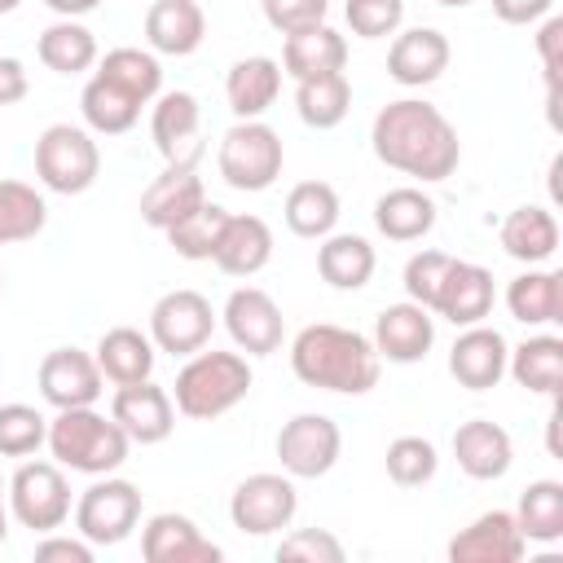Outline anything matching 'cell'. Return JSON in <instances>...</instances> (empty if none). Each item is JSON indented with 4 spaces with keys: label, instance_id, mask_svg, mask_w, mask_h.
I'll use <instances>...</instances> for the list:
<instances>
[{
    "label": "cell",
    "instance_id": "37",
    "mask_svg": "<svg viewBox=\"0 0 563 563\" xmlns=\"http://www.w3.org/2000/svg\"><path fill=\"white\" fill-rule=\"evenodd\" d=\"M79 110H84L88 132H101V136H123V132H132L136 119H141V101L128 97L123 88H114V84L101 79V75H92V79L84 84Z\"/></svg>",
    "mask_w": 563,
    "mask_h": 563
},
{
    "label": "cell",
    "instance_id": "51",
    "mask_svg": "<svg viewBox=\"0 0 563 563\" xmlns=\"http://www.w3.org/2000/svg\"><path fill=\"white\" fill-rule=\"evenodd\" d=\"M57 18H84V13H92L101 0H44Z\"/></svg>",
    "mask_w": 563,
    "mask_h": 563
},
{
    "label": "cell",
    "instance_id": "50",
    "mask_svg": "<svg viewBox=\"0 0 563 563\" xmlns=\"http://www.w3.org/2000/svg\"><path fill=\"white\" fill-rule=\"evenodd\" d=\"M31 79H26V66L18 57H0V110L4 106H18L26 97Z\"/></svg>",
    "mask_w": 563,
    "mask_h": 563
},
{
    "label": "cell",
    "instance_id": "9",
    "mask_svg": "<svg viewBox=\"0 0 563 563\" xmlns=\"http://www.w3.org/2000/svg\"><path fill=\"white\" fill-rule=\"evenodd\" d=\"M273 449L290 479H321L334 471V462L343 453V431L325 413H295L290 422H282Z\"/></svg>",
    "mask_w": 563,
    "mask_h": 563
},
{
    "label": "cell",
    "instance_id": "33",
    "mask_svg": "<svg viewBox=\"0 0 563 563\" xmlns=\"http://www.w3.org/2000/svg\"><path fill=\"white\" fill-rule=\"evenodd\" d=\"M295 110L317 132L339 128L347 119V110H352V84H347V75L343 70H325V75L295 79Z\"/></svg>",
    "mask_w": 563,
    "mask_h": 563
},
{
    "label": "cell",
    "instance_id": "38",
    "mask_svg": "<svg viewBox=\"0 0 563 563\" xmlns=\"http://www.w3.org/2000/svg\"><path fill=\"white\" fill-rule=\"evenodd\" d=\"M92 75H101V79H110L114 88H123L128 97H136L141 106H150L158 92H163V66H158V57L154 53H145V48H110L106 57H97V70Z\"/></svg>",
    "mask_w": 563,
    "mask_h": 563
},
{
    "label": "cell",
    "instance_id": "1",
    "mask_svg": "<svg viewBox=\"0 0 563 563\" xmlns=\"http://www.w3.org/2000/svg\"><path fill=\"white\" fill-rule=\"evenodd\" d=\"M369 145H374V158L391 172H405L422 185H435V180H449L462 163V141H457V128L444 119L440 106L431 101H418V97H400V101H387L378 114H374V128H369Z\"/></svg>",
    "mask_w": 563,
    "mask_h": 563
},
{
    "label": "cell",
    "instance_id": "52",
    "mask_svg": "<svg viewBox=\"0 0 563 563\" xmlns=\"http://www.w3.org/2000/svg\"><path fill=\"white\" fill-rule=\"evenodd\" d=\"M9 537V493H4V479H0V545Z\"/></svg>",
    "mask_w": 563,
    "mask_h": 563
},
{
    "label": "cell",
    "instance_id": "36",
    "mask_svg": "<svg viewBox=\"0 0 563 563\" xmlns=\"http://www.w3.org/2000/svg\"><path fill=\"white\" fill-rule=\"evenodd\" d=\"M282 220H286V229H290L295 238L321 242V238L334 233V224H339V194H334V185H325V180H299V185L286 194Z\"/></svg>",
    "mask_w": 563,
    "mask_h": 563
},
{
    "label": "cell",
    "instance_id": "23",
    "mask_svg": "<svg viewBox=\"0 0 563 563\" xmlns=\"http://www.w3.org/2000/svg\"><path fill=\"white\" fill-rule=\"evenodd\" d=\"M453 457H457V471L471 475V479H501L515 462V444H510V431L497 427L493 418H471L453 431Z\"/></svg>",
    "mask_w": 563,
    "mask_h": 563
},
{
    "label": "cell",
    "instance_id": "45",
    "mask_svg": "<svg viewBox=\"0 0 563 563\" xmlns=\"http://www.w3.org/2000/svg\"><path fill=\"white\" fill-rule=\"evenodd\" d=\"M277 559H286V563H343L347 550L330 528H295L290 537H282Z\"/></svg>",
    "mask_w": 563,
    "mask_h": 563
},
{
    "label": "cell",
    "instance_id": "41",
    "mask_svg": "<svg viewBox=\"0 0 563 563\" xmlns=\"http://www.w3.org/2000/svg\"><path fill=\"white\" fill-rule=\"evenodd\" d=\"M224 220H229V211L207 198L198 211H189L185 220H176V224L167 229V246H172L180 260H211V255H216V242H220V233H224Z\"/></svg>",
    "mask_w": 563,
    "mask_h": 563
},
{
    "label": "cell",
    "instance_id": "14",
    "mask_svg": "<svg viewBox=\"0 0 563 563\" xmlns=\"http://www.w3.org/2000/svg\"><path fill=\"white\" fill-rule=\"evenodd\" d=\"M35 383H40V396L53 409H84V405H97L101 391H106V378L97 369V356L84 352V347H53L40 361Z\"/></svg>",
    "mask_w": 563,
    "mask_h": 563
},
{
    "label": "cell",
    "instance_id": "39",
    "mask_svg": "<svg viewBox=\"0 0 563 563\" xmlns=\"http://www.w3.org/2000/svg\"><path fill=\"white\" fill-rule=\"evenodd\" d=\"M515 523H519L523 541H537V545L563 541V484L559 479H532L519 493Z\"/></svg>",
    "mask_w": 563,
    "mask_h": 563
},
{
    "label": "cell",
    "instance_id": "16",
    "mask_svg": "<svg viewBox=\"0 0 563 563\" xmlns=\"http://www.w3.org/2000/svg\"><path fill=\"white\" fill-rule=\"evenodd\" d=\"M374 352L378 361H391V365H418L431 343H435V317L405 299V303H387L378 317H374Z\"/></svg>",
    "mask_w": 563,
    "mask_h": 563
},
{
    "label": "cell",
    "instance_id": "27",
    "mask_svg": "<svg viewBox=\"0 0 563 563\" xmlns=\"http://www.w3.org/2000/svg\"><path fill=\"white\" fill-rule=\"evenodd\" d=\"M282 92V62L273 57H242L224 75V97L233 119H260Z\"/></svg>",
    "mask_w": 563,
    "mask_h": 563
},
{
    "label": "cell",
    "instance_id": "7",
    "mask_svg": "<svg viewBox=\"0 0 563 563\" xmlns=\"http://www.w3.org/2000/svg\"><path fill=\"white\" fill-rule=\"evenodd\" d=\"M141 523V488L119 475H92L75 501V532L92 545H119Z\"/></svg>",
    "mask_w": 563,
    "mask_h": 563
},
{
    "label": "cell",
    "instance_id": "20",
    "mask_svg": "<svg viewBox=\"0 0 563 563\" xmlns=\"http://www.w3.org/2000/svg\"><path fill=\"white\" fill-rule=\"evenodd\" d=\"M449 53L453 48H449L444 31H435V26L400 31L391 40V48H387V75L400 88H427L449 70Z\"/></svg>",
    "mask_w": 563,
    "mask_h": 563
},
{
    "label": "cell",
    "instance_id": "4",
    "mask_svg": "<svg viewBox=\"0 0 563 563\" xmlns=\"http://www.w3.org/2000/svg\"><path fill=\"white\" fill-rule=\"evenodd\" d=\"M251 391V365L242 352H194L176 383H172V405L176 413L194 418V422H211L220 413H229L233 405H242Z\"/></svg>",
    "mask_w": 563,
    "mask_h": 563
},
{
    "label": "cell",
    "instance_id": "29",
    "mask_svg": "<svg viewBox=\"0 0 563 563\" xmlns=\"http://www.w3.org/2000/svg\"><path fill=\"white\" fill-rule=\"evenodd\" d=\"M97 369L101 378H110L114 387H128V383H141L154 374V339L141 334L136 325H114L97 339Z\"/></svg>",
    "mask_w": 563,
    "mask_h": 563
},
{
    "label": "cell",
    "instance_id": "6",
    "mask_svg": "<svg viewBox=\"0 0 563 563\" xmlns=\"http://www.w3.org/2000/svg\"><path fill=\"white\" fill-rule=\"evenodd\" d=\"M35 176L44 189L53 194H84L97 185L101 176V150L92 141L88 128H75V123H53L40 132L35 141Z\"/></svg>",
    "mask_w": 563,
    "mask_h": 563
},
{
    "label": "cell",
    "instance_id": "8",
    "mask_svg": "<svg viewBox=\"0 0 563 563\" xmlns=\"http://www.w3.org/2000/svg\"><path fill=\"white\" fill-rule=\"evenodd\" d=\"M4 493L9 515L31 532H57L70 519V484L57 462H22Z\"/></svg>",
    "mask_w": 563,
    "mask_h": 563
},
{
    "label": "cell",
    "instance_id": "42",
    "mask_svg": "<svg viewBox=\"0 0 563 563\" xmlns=\"http://www.w3.org/2000/svg\"><path fill=\"white\" fill-rule=\"evenodd\" d=\"M387 479L391 484H400V488H422V484H431L435 479V471H440V453H435V444L431 440H422V435H396L391 444H387Z\"/></svg>",
    "mask_w": 563,
    "mask_h": 563
},
{
    "label": "cell",
    "instance_id": "21",
    "mask_svg": "<svg viewBox=\"0 0 563 563\" xmlns=\"http://www.w3.org/2000/svg\"><path fill=\"white\" fill-rule=\"evenodd\" d=\"M493 273L484 264H471V260H453L444 282H440V295H435V317L453 321V325H479L488 312H493Z\"/></svg>",
    "mask_w": 563,
    "mask_h": 563
},
{
    "label": "cell",
    "instance_id": "47",
    "mask_svg": "<svg viewBox=\"0 0 563 563\" xmlns=\"http://www.w3.org/2000/svg\"><path fill=\"white\" fill-rule=\"evenodd\" d=\"M260 9H264V22L273 31L290 35V31H303V26L325 22L330 0H260Z\"/></svg>",
    "mask_w": 563,
    "mask_h": 563
},
{
    "label": "cell",
    "instance_id": "18",
    "mask_svg": "<svg viewBox=\"0 0 563 563\" xmlns=\"http://www.w3.org/2000/svg\"><path fill=\"white\" fill-rule=\"evenodd\" d=\"M523 550L528 541L515 523V510H484L449 541L453 563H519Z\"/></svg>",
    "mask_w": 563,
    "mask_h": 563
},
{
    "label": "cell",
    "instance_id": "35",
    "mask_svg": "<svg viewBox=\"0 0 563 563\" xmlns=\"http://www.w3.org/2000/svg\"><path fill=\"white\" fill-rule=\"evenodd\" d=\"M35 53L57 75H84V70L97 66V35L79 18H57L53 26L40 31Z\"/></svg>",
    "mask_w": 563,
    "mask_h": 563
},
{
    "label": "cell",
    "instance_id": "2",
    "mask_svg": "<svg viewBox=\"0 0 563 563\" xmlns=\"http://www.w3.org/2000/svg\"><path fill=\"white\" fill-rule=\"evenodd\" d=\"M378 352L361 330L347 325H303L290 339V369L299 383L321 387V391H339V396H365L378 383Z\"/></svg>",
    "mask_w": 563,
    "mask_h": 563
},
{
    "label": "cell",
    "instance_id": "44",
    "mask_svg": "<svg viewBox=\"0 0 563 563\" xmlns=\"http://www.w3.org/2000/svg\"><path fill=\"white\" fill-rule=\"evenodd\" d=\"M343 18L352 26V35L361 40H383V35H396L400 22H405V0H347L343 4Z\"/></svg>",
    "mask_w": 563,
    "mask_h": 563
},
{
    "label": "cell",
    "instance_id": "54",
    "mask_svg": "<svg viewBox=\"0 0 563 563\" xmlns=\"http://www.w3.org/2000/svg\"><path fill=\"white\" fill-rule=\"evenodd\" d=\"M18 4H22V0H0V13H13Z\"/></svg>",
    "mask_w": 563,
    "mask_h": 563
},
{
    "label": "cell",
    "instance_id": "12",
    "mask_svg": "<svg viewBox=\"0 0 563 563\" xmlns=\"http://www.w3.org/2000/svg\"><path fill=\"white\" fill-rule=\"evenodd\" d=\"M150 136L167 167H198L202 158V106L194 92H158L150 110Z\"/></svg>",
    "mask_w": 563,
    "mask_h": 563
},
{
    "label": "cell",
    "instance_id": "30",
    "mask_svg": "<svg viewBox=\"0 0 563 563\" xmlns=\"http://www.w3.org/2000/svg\"><path fill=\"white\" fill-rule=\"evenodd\" d=\"M378 268L374 246L361 233H325L317 246V273L334 290H361Z\"/></svg>",
    "mask_w": 563,
    "mask_h": 563
},
{
    "label": "cell",
    "instance_id": "24",
    "mask_svg": "<svg viewBox=\"0 0 563 563\" xmlns=\"http://www.w3.org/2000/svg\"><path fill=\"white\" fill-rule=\"evenodd\" d=\"M145 40L154 53L189 57L207 40V13L198 0H154L145 9Z\"/></svg>",
    "mask_w": 563,
    "mask_h": 563
},
{
    "label": "cell",
    "instance_id": "11",
    "mask_svg": "<svg viewBox=\"0 0 563 563\" xmlns=\"http://www.w3.org/2000/svg\"><path fill=\"white\" fill-rule=\"evenodd\" d=\"M211 330H216V312H211V299L198 290H167L150 308V339L158 352L194 356L198 347H207Z\"/></svg>",
    "mask_w": 563,
    "mask_h": 563
},
{
    "label": "cell",
    "instance_id": "31",
    "mask_svg": "<svg viewBox=\"0 0 563 563\" xmlns=\"http://www.w3.org/2000/svg\"><path fill=\"white\" fill-rule=\"evenodd\" d=\"M374 224L387 242H418L435 229V198L413 189V185H400V189H387L378 202H374Z\"/></svg>",
    "mask_w": 563,
    "mask_h": 563
},
{
    "label": "cell",
    "instance_id": "22",
    "mask_svg": "<svg viewBox=\"0 0 563 563\" xmlns=\"http://www.w3.org/2000/svg\"><path fill=\"white\" fill-rule=\"evenodd\" d=\"M207 202V185L198 176V167H163L145 194H141V220L158 233H167L176 220H185L189 211H198Z\"/></svg>",
    "mask_w": 563,
    "mask_h": 563
},
{
    "label": "cell",
    "instance_id": "25",
    "mask_svg": "<svg viewBox=\"0 0 563 563\" xmlns=\"http://www.w3.org/2000/svg\"><path fill=\"white\" fill-rule=\"evenodd\" d=\"M216 268L229 277H255L273 260V229L260 216H233L224 220V233L216 242Z\"/></svg>",
    "mask_w": 563,
    "mask_h": 563
},
{
    "label": "cell",
    "instance_id": "43",
    "mask_svg": "<svg viewBox=\"0 0 563 563\" xmlns=\"http://www.w3.org/2000/svg\"><path fill=\"white\" fill-rule=\"evenodd\" d=\"M48 440V418L35 405H0V457H31Z\"/></svg>",
    "mask_w": 563,
    "mask_h": 563
},
{
    "label": "cell",
    "instance_id": "40",
    "mask_svg": "<svg viewBox=\"0 0 563 563\" xmlns=\"http://www.w3.org/2000/svg\"><path fill=\"white\" fill-rule=\"evenodd\" d=\"M48 224V202L26 180H0V246L31 242Z\"/></svg>",
    "mask_w": 563,
    "mask_h": 563
},
{
    "label": "cell",
    "instance_id": "10",
    "mask_svg": "<svg viewBox=\"0 0 563 563\" xmlns=\"http://www.w3.org/2000/svg\"><path fill=\"white\" fill-rule=\"evenodd\" d=\"M299 510V493H295V479L290 475H273V471H260V475H246L233 497H229V519L238 532L246 537H268V532H282L290 528Z\"/></svg>",
    "mask_w": 563,
    "mask_h": 563
},
{
    "label": "cell",
    "instance_id": "46",
    "mask_svg": "<svg viewBox=\"0 0 563 563\" xmlns=\"http://www.w3.org/2000/svg\"><path fill=\"white\" fill-rule=\"evenodd\" d=\"M449 264H453V255H444V251H418V255H409V264H405V295L431 312Z\"/></svg>",
    "mask_w": 563,
    "mask_h": 563
},
{
    "label": "cell",
    "instance_id": "48",
    "mask_svg": "<svg viewBox=\"0 0 563 563\" xmlns=\"http://www.w3.org/2000/svg\"><path fill=\"white\" fill-rule=\"evenodd\" d=\"M35 563H92V541L44 532V541H35Z\"/></svg>",
    "mask_w": 563,
    "mask_h": 563
},
{
    "label": "cell",
    "instance_id": "32",
    "mask_svg": "<svg viewBox=\"0 0 563 563\" xmlns=\"http://www.w3.org/2000/svg\"><path fill=\"white\" fill-rule=\"evenodd\" d=\"M506 308L523 325H550L563 321V273L554 268H528L506 286Z\"/></svg>",
    "mask_w": 563,
    "mask_h": 563
},
{
    "label": "cell",
    "instance_id": "3",
    "mask_svg": "<svg viewBox=\"0 0 563 563\" xmlns=\"http://www.w3.org/2000/svg\"><path fill=\"white\" fill-rule=\"evenodd\" d=\"M48 453L57 466L79 471V475H114L128 462L132 440L123 435V427L106 413H97L92 405L84 409H57V418H48Z\"/></svg>",
    "mask_w": 563,
    "mask_h": 563
},
{
    "label": "cell",
    "instance_id": "28",
    "mask_svg": "<svg viewBox=\"0 0 563 563\" xmlns=\"http://www.w3.org/2000/svg\"><path fill=\"white\" fill-rule=\"evenodd\" d=\"M497 238H501V251L510 260H519V264L532 268V264H545L559 251V220H554V211L528 202V207H515L501 220Z\"/></svg>",
    "mask_w": 563,
    "mask_h": 563
},
{
    "label": "cell",
    "instance_id": "26",
    "mask_svg": "<svg viewBox=\"0 0 563 563\" xmlns=\"http://www.w3.org/2000/svg\"><path fill=\"white\" fill-rule=\"evenodd\" d=\"M343 66H347V40L325 22L290 31L282 44V75H290V79H308V75H325V70H343Z\"/></svg>",
    "mask_w": 563,
    "mask_h": 563
},
{
    "label": "cell",
    "instance_id": "49",
    "mask_svg": "<svg viewBox=\"0 0 563 563\" xmlns=\"http://www.w3.org/2000/svg\"><path fill=\"white\" fill-rule=\"evenodd\" d=\"M554 0H493V13L506 22V26H532L541 18H550Z\"/></svg>",
    "mask_w": 563,
    "mask_h": 563
},
{
    "label": "cell",
    "instance_id": "15",
    "mask_svg": "<svg viewBox=\"0 0 563 563\" xmlns=\"http://www.w3.org/2000/svg\"><path fill=\"white\" fill-rule=\"evenodd\" d=\"M110 418L123 427V435L132 444H163L176 427V405H172L167 387H158L154 378H141V383H128L114 391Z\"/></svg>",
    "mask_w": 563,
    "mask_h": 563
},
{
    "label": "cell",
    "instance_id": "19",
    "mask_svg": "<svg viewBox=\"0 0 563 563\" xmlns=\"http://www.w3.org/2000/svg\"><path fill=\"white\" fill-rule=\"evenodd\" d=\"M141 559L145 563H216L220 545L207 541L189 515L163 510V515H150L141 528Z\"/></svg>",
    "mask_w": 563,
    "mask_h": 563
},
{
    "label": "cell",
    "instance_id": "34",
    "mask_svg": "<svg viewBox=\"0 0 563 563\" xmlns=\"http://www.w3.org/2000/svg\"><path fill=\"white\" fill-rule=\"evenodd\" d=\"M506 374L519 387L537 391V396H559V383H563V339H554V334L523 339L519 347H510Z\"/></svg>",
    "mask_w": 563,
    "mask_h": 563
},
{
    "label": "cell",
    "instance_id": "53",
    "mask_svg": "<svg viewBox=\"0 0 563 563\" xmlns=\"http://www.w3.org/2000/svg\"><path fill=\"white\" fill-rule=\"evenodd\" d=\"M435 4H444V9H462V4H471V0H435Z\"/></svg>",
    "mask_w": 563,
    "mask_h": 563
},
{
    "label": "cell",
    "instance_id": "17",
    "mask_svg": "<svg viewBox=\"0 0 563 563\" xmlns=\"http://www.w3.org/2000/svg\"><path fill=\"white\" fill-rule=\"evenodd\" d=\"M506 356H510V343L501 339V330H493L484 321L462 325V334L449 347V374L466 391H488L506 378Z\"/></svg>",
    "mask_w": 563,
    "mask_h": 563
},
{
    "label": "cell",
    "instance_id": "13",
    "mask_svg": "<svg viewBox=\"0 0 563 563\" xmlns=\"http://www.w3.org/2000/svg\"><path fill=\"white\" fill-rule=\"evenodd\" d=\"M224 330L229 339L238 343V352L246 356H273L286 339V317L277 308V299L260 286H238L229 299H224Z\"/></svg>",
    "mask_w": 563,
    "mask_h": 563
},
{
    "label": "cell",
    "instance_id": "5",
    "mask_svg": "<svg viewBox=\"0 0 563 563\" xmlns=\"http://www.w3.org/2000/svg\"><path fill=\"white\" fill-rule=\"evenodd\" d=\"M282 163H286L282 136L264 119H238L216 150V167L224 185L238 194H264L282 176Z\"/></svg>",
    "mask_w": 563,
    "mask_h": 563
}]
</instances>
